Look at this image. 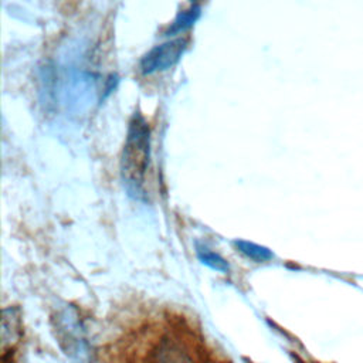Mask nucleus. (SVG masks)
Wrapping results in <instances>:
<instances>
[{"label":"nucleus","mask_w":363,"mask_h":363,"mask_svg":"<svg viewBox=\"0 0 363 363\" xmlns=\"http://www.w3.org/2000/svg\"><path fill=\"white\" fill-rule=\"evenodd\" d=\"M55 329L60 346L69 357L82 359L86 354L82 328L72 312L62 311L58 313Z\"/></svg>","instance_id":"nucleus-4"},{"label":"nucleus","mask_w":363,"mask_h":363,"mask_svg":"<svg viewBox=\"0 0 363 363\" xmlns=\"http://www.w3.org/2000/svg\"><path fill=\"white\" fill-rule=\"evenodd\" d=\"M186 48H187L186 38L179 37V38L164 41L159 45H155L142 57L139 68L145 75L159 72V71H166L172 68L182 58Z\"/></svg>","instance_id":"nucleus-2"},{"label":"nucleus","mask_w":363,"mask_h":363,"mask_svg":"<svg viewBox=\"0 0 363 363\" xmlns=\"http://www.w3.org/2000/svg\"><path fill=\"white\" fill-rule=\"evenodd\" d=\"M200 14H201L200 6L197 3L190 4L187 9L179 11V14L173 20V23L169 26V28L164 31V34L173 35V34H179V33L190 28L199 20Z\"/></svg>","instance_id":"nucleus-5"},{"label":"nucleus","mask_w":363,"mask_h":363,"mask_svg":"<svg viewBox=\"0 0 363 363\" xmlns=\"http://www.w3.org/2000/svg\"><path fill=\"white\" fill-rule=\"evenodd\" d=\"M150 162V128L140 112L129 121L121 156V179L123 187L135 200H146V173Z\"/></svg>","instance_id":"nucleus-1"},{"label":"nucleus","mask_w":363,"mask_h":363,"mask_svg":"<svg viewBox=\"0 0 363 363\" xmlns=\"http://www.w3.org/2000/svg\"><path fill=\"white\" fill-rule=\"evenodd\" d=\"M196 254H197V258L200 259V262L207 265L208 268H211L214 271H218V272H223V274L228 272V269H230L228 262L221 255L211 251L206 245L196 244Z\"/></svg>","instance_id":"nucleus-7"},{"label":"nucleus","mask_w":363,"mask_h":363,"mask_svg":"<svg viewBox=\"0 0 363 363\" xmlns=\"http://www.w3.org/2000/svg\"><path fill=\"white\" fill-rule=\"evenodd\" d=\"M150 363H204L199 350L179 336H163L152 350Z\"/></svg>","instance_id":"nucleus-3"},{"label":"nucleus","mask_w":363,"mask_h":363,"mask_svg":"<svg viewBox=\"0 0 363 363\" xmlns=\"http://www.w3.org/2000/svg\"><path fill=\"white\" fill-rule=\"evenodd\" d=\"M233 245L237 248V251H240L242 255L252 259L254 262H267L274 257L271 250H268L264 245H258L255 242H251V241L234 240Z\"/></svg>","instance_id":"nucleus-6"}]
</instances>
